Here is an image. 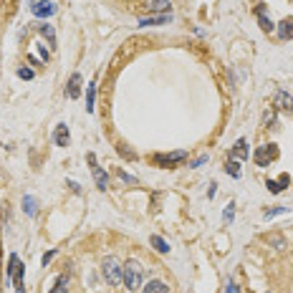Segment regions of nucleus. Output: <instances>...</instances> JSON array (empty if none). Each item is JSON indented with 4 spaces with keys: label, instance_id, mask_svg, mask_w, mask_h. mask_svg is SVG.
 Returning a JSON list of instances; mask_svg holds the SVG:
<instances>
[{
    "label": "nucleus",
    "instance_id": "14",
    "mask_svg": "<svg viewBox=\"0 0 293 293\" xmlns=\"http://www.w3.org/2000/svg\"><path fill=\"white\" fill-rule=\"evenodd\" d=\"M53 141H56L58 146H68L71 134H68V126H66V124H58V126H56V131H53Z\"/></svg>",
    "mask_w": 293,
    "mask_h": 293
},
{
    "label": "nucleus",
    "instance_id": "1",
    "mask_svg": "<svg viewBox=\"0 0 293 293\" xmlns=\"http://www.w3.org/2000/svg\"><path fill=\"white\" fill-rule=\"evenodd\" d=\"M121 283L126 285V290H139L144 283V268L136 260H126L121 265Z\"/></svg>",
    "mask_w": 293,
    "mask_h": 293
},
{
    "label": "nucleus",
    "instance_id": "5",
    "mask_svg": "<svg viewBox=\"0 0 293 293\" xmlns=\"http://www.w3.org/2000/svg\"><path fill=\"white\" fill-rule=\"evenodd\" d=\"M187 160V152L185 150H177V152H170V155H155V165L157 167H177Z\"/></svg>",
    "mask_w": 293,
    "mask_h": 293
},
{
    "label": "nucleus",
    "instance_id": "25",
    "mask_svg": "<svg viewBox=\"0 0 293 293\" xmlns=\"http://www.w3.org/2000/svg\"><path fill=\"white\" fill-rule=\"evenodd\" d=\"M265 187L270 190V195H280V192H283V190L278 187V182H275V180H268V182H265Z\"/></svg>",
    "mask_w": 293,
    "mask_h": 293
},
{
    "label": "nucleus",
    "instance_id": "26",
    "mask_svg": "<svg viewBox=\"0 0 293 293\" xmlns=\"http://www.w3.org/2000/svg\"><path fill=\"white\" fill-rule=\"evenodd\" d=\"M275 182H278V187H280V190H285V187L290 185V177H288V175H280Z\"/></svg>",
    "mask_w": 293,
    "mask_h": 293
},
{
    "label": "nucleus",
    "instance_id": "2",
    "mask_svg": "<svg viewBox=\"0 0 293 293\" xmlns=\"http://www.w3.org/2000/svg\"><path fill=\"white\" fill-rule=\"evenodd\" d=\"M23 275H26V265L18 260V255L13 253L8 258V280H13L16 285V293H26V285H23Z\"/></svg>",
    "mask_w": 293,
    "mask_h": 293
},
{
    "label": "nucleus",
    "instance_id": "17",
    "mask_svg": "<svg viewBox=\"0 0 293 293\" xmlns=\"http://www.w3.org/2000/svg\"><path fill=\"white\" fill-rule=\"evenodd\" d=\"M38 31H41V36L48 41V46L56 48V31H53V26H48V23H38Z\"/></svg>",
    "mask_w": 293,
    "mask_h": 293
},
{
    "label": "nucleus",
    "instance_id": "24",
    "mask_svg": "<svg viewBox=\"0 0 293 293\" xmlns=\"http://www.w3.org/2000/svg\"><path fill=\"white\" fill-rule=\"evenodd\" d=\"M18 76H21V79H26V81H31V79L36 76V73H33V68H18Z\"/></svg>",
    "mask_w": 293,
    "mask_h": 293
},
{
    "label": "nucleus",
    "instance_id": "15",
    "mask_svg": "<svg viewBox=\"0 0 293 293\" xmlns=\"http://www.w3.org/2000/svg\"><path fill=\"white\" fill-rule=\"evenodd\" d=\"M144 6L150 11H157V13H170L172 0H144Z\"/></svg>",
    "mask_w": 293,
    "mask_h": 293
},
{
    "label": "nucleus",
    "instance_id": "18",
    "mask_svg": "<svg viewBox=\"0 0 293 293\" xmlns=\"http://www.w3.org/2000/svg\"><path fill=\"white\" fill-rule=\"evenodd\" d=\"M23 212H26L28 217H36V215H38V202H36V197H31V195L23 197Z\"/></svg>",
    "mask_w": 293,
    "mask_h": 293
},
{
    "label": "nucleus",
    "instance_id": "20",
    "mask_svg": "<svg viewBox=\"0 0 293 293\" xmlns=\"http://www.w3.org/2000/svg\"><path fill=\"white\" fill-rule=\"evenodd\" d=\"M150 243H152V248H155L157 253H170V243H167L165 238H160V235H152V238H150Z\"/></svg>",
    "mask_w": 293,
    "mask_h": 293
},
{
    "label": "nucleus",
    "instance_id": "29",
    "mask_svg": "<svg viewBox=\"0 0 293 293\" xmlns=\"http://www.w3.org/2000/svg\"><path fill=\"white\" fill-rule=\"evenodd\" d=\"M273 121H275V114H273V111H265V114H263V124L268 126V124H273Z\"/></svg>",
    "mask_w": 293,
    "mask_h": 293
},
{
    "label": "nucleus",
    "instance_id": "9",
    "mask_svg": "<svg viewBox=\"0 0 293 293\" xmlns=\"http://www.w3.org/2000/svg\"><path fill=\"white\" fill-rule=\"evenodd\" d=\"M275 33H278L280 41H293V16L283 18V21L275 26Z\"/></svg>",
    "mask_w": 293,
    "mask_h": 293
},
{
    "label": "nucleus",
    "instance_id": "6",
    "mask_svg": "<svg viewBox=\"0 0 293 293\" xmlns=\"http://www.w3.org/2000/svg\"><path fill=\"white\" fill-rule=\"evenodd\" d=\"M86 160H89V165H91V172H94V180H96V187L99 190H106L109 187V175L99 167V162H96V155L94 152H89L86 155Z\"/></svg>",
    "mask_w": 293,
    "mask_h": 293
},
{
    "label": "nucleus",
    "instance_id": "16",
    "mask_svg": "<svg viewBox=\"0 0 293 293\" xmlns=\"http://www.w3.org/2000/svg\"><path fill=\"white\" fill-rule=\"evenodd\" d=\"M141 293H170V285L162 280H150L146 285H141Z\"/></svg>",
    "mask_w": 293,
    "mask_h": 293
},
{
    "label": "nucleus",
    "instance_id": "8",
    "mask_svg": "<svg viewBox=\"0 0 293 293\" xmlns=\"http://www.w3.org/2000/svg\"><path fill=\"white\" fill-rule=\"evenodd\" d=\"M31 11H33L36 18H48V16L56 13V6L51 3V0H36V3L31 6Z\"/></svg>",
    "mask_w": 293,
    "mask_h": 293
},
{
    "label": "nucleus",
    "instance_id": "21",
    "mask_svg": "<svg viewBox=\"0 0 293 293\" xmlns=\"http://www.w3.org/2000/svg\"><path fill=\"white\" fill-rule=\"evenodd\" d=\"M66 288H68V273H61L56 278V285H53L51 293H66Z\"/></svg>",
    "mask_w": 293,
    "mask_h": 293
},
{
    "label": "nucleus",
    "instance_id": "33",
    "mask_svg": "<svg viewBox=\"0 0 293 293\" xmlns=\"http://www.w3.org/2000/svg\"><path fill=\"white\" fill-rule=\"evenodd\" d=\"M38 51H41V56H43V61H48V56H51V53L46 51V46H38Z\"/></svg>",
    "mask_w": 293,
    "mask_h": 293
},
{
    "label": "nucleus",
    "instance_id": "12",
    "mask_svg": "<svg viewBox=\"0 0 293 293\" xmlns=\"http://www.w3.org/2000/svg\"><path fill=\"white\" fill-rule=\"evenodd\" d=\"M170 21H172V13H160V16L141 18L139 26H141V28H146V26H165V23H170Z\"/></svg>",
    "mask_w": 293,
    "mask_h": 293
},
{
    "label": "nucleus",
    "instance_id": "4",
    "mask_svg": "<svg viewBox=\"0 0 293 293\" xmlns=\"http://www.w3.org/2000/svg\"><path fill=\"white\" fill-rule=\"evenodd\" d=\"M253 160H255L258 167H268L270 162L278 160V146H275V144H263V146H258L255 155H253Z\"/></svg>",
    "mask_w": 293,
    "mask_h": 293
},
{
    "label": "nucleus",
    "instance_id": "7",
    "mask_svg": "<svg viewBox=\"0 0 293 293\" xmlns=\"http://www.w3.org/2000/svg\"><path fill=\"white\" fill-rule=\"evenodd\" d=\"M273 109L275 111H293V96L288 91H275L273 94Z\"/></svg>",
    "mask_w": 293,
    "mask_h": 293
},
{
    "label": "nucleus",
    "instance_id": "23",
    "mask_svg": "<svg viewBox=\"0 0 293 293\" xmlns=\"http://www.w3.org/2000/svg\"><path fill=\"white\" fill-rule=\"evenodd\" d=\"M283 212H288V207H273V210H265V220H270V217H275V215H283Z\"/></svg>",
    "mask_w": 293,
    "mask_h": 293
},
{
    "label": "nucleus",
    "instance_id": "31",
    "mask_svg": "<svg viewBox=\"0 0 293 293\" xmlns=\"http://www.w3.org/2000/svg\"><path fill=\"white\" fill-rule=\"evenodd\" d=\"M119 177H121L124 182H129V185H134V182H136V180H134L131 175H126V172H119Z\"/></svg>",
    "mask_w": 293,
    "mask_h": 293
},
{
    "label": "nucleus",
    "instance_id": "22",
    "mask_svg": "<svg viewBox=\"0 0 293 293\" xmlns=\"http://www.w3.org/2000/svg\"><path fill=\"white\" fill-rule=\"evenodd\" d=\"M225 172H228L230 177H240V167H238V162H235V160H228V165H225Z\"/></svg>",
    "mask_w": 293,
    "mask_h": 293
},
{
    "label": "nucleus",
    "instance_id": "13",
    "mask_svg": "<svg viewBox=\"0 0 293 293\" xmlns=\"http://www.w3.org/2000/svg\"><path fill=\"white\" fill-rule=\"evenodd\" d=\"M255 16H258V21H260V28H263L265 33L275 31V23H273V21H270V18L265 16V6H263V3H260V6L255 8Z\"/></svg>",
    "mask_w": 293,
    "mask_h": 293
},
{
    "label": "nucleus",
    "instance_id": "3",
    "mask_svg": "<svg viewBox=\"0 0 293 293\" xmlns=\"http://www.w3.org/2000/svg\"><path fill=\"white\" fill-rule=\"evenodd\" d=\"M121 265H124V263H119L114 255L104 258V263H101V275H104V280H106L109 285H119V283H121Z\"/></svg>",
    "mask_w": 293,
    "mask_h": 293
},
{
    "label": "nucleus",
    "instance_id": "28",
    "mask_svg": "<svg viewBox=\"0 0 293 293\" xmlns=\"http://www.w3.org/2000/svg\"><path fill=\"white\" fill-rule=\"evenodd\" d=\"M53 258H56V250H48V253H46V255L41 258V263H43V268H46V265H48V263H51Z\"/></svg>",
    "mask_w": 293,
    "mask_h": 293
},
{
    "label": "nucleus",
    "instance_id": "10",
    "mask_svg": "<svg viewBox=\"0 0 293 293\" xmlns=\"http://www.w3.org/2000/svg\"><path fill=\"white\" fill-rule=\"evenodd\" d=\"M66 96H68V99H79V96H81V73H73V76L68 79Z\"/></svg>",
    "mask_w": 293,
    "mask_h": 293
},
{
    "label": "nucleus",
    "instance_id": "30",
    "mask_svg": "<svg viewBox=\"0 0 293 293\" xmlns=\"http://www.w3.org/2000/svg\"><path fill=\"white\" fill-rule=\"evenodd\" d=\"M205 162H207V155H202V157H197L195 162H190V167H202Z\"/></svg>",
    "mask_w": 293,
    "mask_h": 293
},
{
    "label": "nucleus",
    "instance_id": "32",
    "mask_svg": "<svg viewBox=\"0 0 293 293\" xmlns=\"http://www.w3.org/2000/svg\"><path fill=\"white\" fill-rule=\"evenodd\" d=\"M225 293H238V285L230 280V283H228V288H225Z\"/></svg>",
    "mask_w": 293,
    "mask_h": 293
},
{
    "label": "nucleus",
    "instance_id": "27",
    "mask_svg": "<svg viewBox=\"0 0 293 293\" xmlns=\"http://www.w3.org/2000/svg\"><path fill=\"white\" fill-rule=\"evenodd\" d=\"M233 207H235V205H228V210L223 212V220H225V223H233V215H235V212H233Z\"/></svg>",
    "mask_w": 293,
    "mask_h": 293
},
{
    "label": "nucleus",
    "instance_id": "11",
    "mask_svg": "<svg viewBox=\"0 0 293 293\" xmlns=\"http://www.w3.org/2000/svg\"><path fill=\"white\" fill-rule=\"evenodd\" d=\"M248 155H250V150H248V139H238L235 141V146L230 150V160H248Z\"/></svg>",
    "mask_w": 293,
    "mask_h": 293
},
{
    "label": "nucleus",
    "instance_id": "19",
    "mask_svg": "<svg viewBox=\"0 0 293 293\" xmlns=\"http://www.w3.org/2000/svg\"><path fill=\"white\" fill-rule=\"evenodd\" d=\"M94 99H96V81H91L86 86V111L91 114L94 111Z\"/></svg>",
    "mask_w": 293,
    "mask_h": 293
}]
</instances>
